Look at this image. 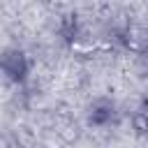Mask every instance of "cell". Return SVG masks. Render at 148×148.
<instances>
[{
  "instance_id": "obj_1",
  "label": "cell",
  "mask_w": 148,
  "mask_h": 148,
  "mask_svg": "<svg viewBox=\"0 0 148 148\" xmlns=\"http://www.w3.org/2000/svg\"><path fill=\"white\" fill-rule=\"evenodd\" d=\"M0 69L2 74L9 79V81H23L25 74H28V60L21 51H7L2 58H0Z\"/></svg>"
},
{
  "instance_id": "obj_2",
  "label": "cell",
  "mask_w": 148,
  "mask_h": 148,
  "mask_svg": "<svg viewBox=\"0 0 148 148\" xmlns=\"http://www.w3.org/2000/svg\"><path fill=\"white\" fill-rule=\"evenodd\" d=\"M113 116H116V106L109 99H97L90 106V123L97 127H106L109 123H113Z\"/></svg>"
},
{
  "instance_id": "obj_3",
  "label": "cell",
  "mask_w": 148,
  "mask_h": 148,
  "mask_svg": "<svg viewBox=\"0 0 148 148\" xmlns=\"http://www.w3.org/2000/svg\"><path fill=\"white\" fill-rule=\"evenodd\" d=\"M60 35H62L67 42L76 39V35H79V25H76V21H74V18H65L62 25H60Z\"/></svg>"
},
{
  "instance_id": "obj_4",
  "label": "cell",
  "mask_w": 148,
  "mask_h": 148,
  "mask_svg": "<svg viewBox=\"0 0 148 148\" xmlns=\"http://www.w3.org/2000/svg\"><path fill=\"white\" fill-rule=\"evenodd\" d=\"M132 125L139 134H148V111H139L132 118Z\"/></svg>"
}]
</instances>
